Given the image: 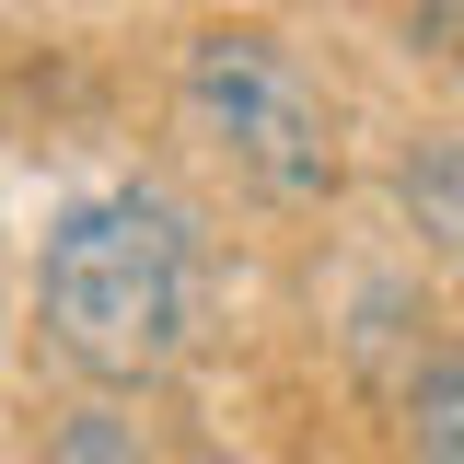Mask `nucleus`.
Masks as SVG:
<instances>
[{"label": "nucleus", "mask_w": 464, "mask_h": 464, "mask_svg": "<svg viewBox=\"0 0 464 464\" xmlns=\"http://www.w3.org/2000/svg\"><path fill=\"white\" fill-rule=\"evenodd\" d=\"M174 93H186V116H198V140H209L256 198L314 209V198L348 186L337 93H325V82L302 70V47H279L267 24H209V35H186Z\"/></svg>", "instance_id": "obj_2"}, {"label": "nucleus", "mask_w": 464, "mask_h": 464, "mask_svg": "<svg viewBox=\"0 0 464 464\" xmlns=\"http://www.w3.org/2000/svg\"><path fill=\"white\" fill-rule=\"evenodd\" d=\"M395 198H406V221L430 232V244H453L464 256V128H418L395 151Z\"/></svg>", "instance_id": "obj_3"}, {"label": "nucleus", "mask_w": 464, "mask_h": 464, "mask_svg": "<svg viewBox=\"0 0 464 464\" xmlns=\"http://www.w3.org/2000/svg\"><path fill=\"white\" fill-rule=\"evenodd\" d=\"M198 302H209V256H198V221L163 186H93L47 221L35 325L82 383H105V395L163 383L198 348Z\"/></svg>", "instance_id": "obj_1"}, {"label": "nucleus", "mask_w": 464, "mask_h": 464, "mask_svg": "<svg viewBox=\"0 0 464 464\" xmlns=\"http://www.w3.org/2000/svg\"><path fill=\"white\" fill-rule=\"evenodd\" d=\"M406 453L464 464V348H418V372H406Z\"/></svg>", "instance_id": "obj_4"}, {"label": "nucleus", "mask_w": 464, "mask_h": 464, "mask_svg": "<svg viewBox=\"0 0 464 464\" xmlns=\"http://www.w3.org/2000/svg\"><path fill=\"white\" fill-rule=\"evenodd\" d=\"M47 464H163L151 441H140V418L105 395H82V406H58L47 418Z\"/></svg>", "instance_id": "obj_5"}]
</instances>
